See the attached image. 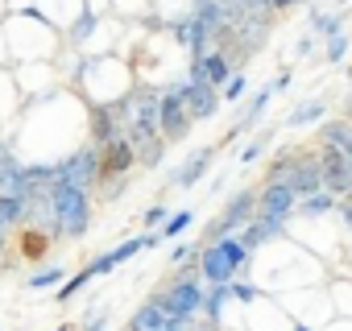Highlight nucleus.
<instances>
[{"mask_svg":"<svg viewBox=\"0 0 352 331\" xmlns=\"http://www.w3.org/2000/svg\"><path fill=\"white\" fill-rule=\"evenodd\" d=\"M50 212H54V232L58 236H71V240H83L87 228H91V191L83 187H71V183H54L50 187Z\"/></svg>","mask_w":352,"mask_h":331,"instance_id":"f257e3e1","label":"nucleus"},{"mask_svg":"<svg viewBox=\"0 0 352 331\" xmlns=\"http://www.w3.org/2000/svg\"><path fill=\"white\" fill-rule=\"evenodd\" d=\"M204 298H208V286L195 277V273H174V282L157 294V302L174 315V319H199L204 315Z\"/></svg>","mask_w":352,"mask_h":331,"instance_id":"f03ea898","label":"nucleus"},{"mask_svg":"<svg viewBox=\"0 0 352 331\" xmlns=\"http://www.w3.org/2000/svg\"><path fill=\"white\" fill-rule=\"evenodd\" d=\"M54 183H71V187L96 191L100 187V145H83L67 161H58L54 166Z\"/></svg>","mask_w":352,"mask_h":331,"instance_id":"7ed1b4c3","label":"nucleus"},{"mask_svg":"<svg viewBox=\"0 0 352 331\" xmlns=\"http://www.w3.org/2000/svg\"><path fill=\"white\" fill-rule=\"evenodd\" d=\"M157 128H162L166 141H183V137H187V128H191V112H187L183 79L162 91V100H157Z\"/></svg>","mask_w":352,"mask_h":331,"instance_id":"20e7f679","label":"nucleus"},{"mask_svg":"<svg viewBox=\"0 0 352 331\" xmlns=\"http://www.w3.org/2000/svg\"><path fill=\"white\" fill-rule=\"evenodd\" d=\"M298 212V195L286 187V183H265L257 191V220L274 224V228H286V220Z\"/></svg>","mask_w":352,"mask_h":331,"instance_id":"39448f33","label":"nucleus"},{"mask_svg":"<svg viewBox=\"0 0 352 331\" xmlns=\"http://www.w3.org/2000/svg\"><path fill=\"white\" fill-rule=\"evenodd\" d=\"M133 166H137V149H133V141H129L124 133L112 137L108 145H100V183L129 179V174H133Z\"/></svg>","mask_w":352,"mask_h":331,"instance_id":"423d86ee","label":"nucleus"},{"mask_svg":"<svg viewBox=\"0 0 352 331\" xmlns=\"http://www.w3.org/2000/svg\"><path fill=\"white\" fill-rule=\"evenodd\" d=\"M253 216H257V191H236V195L224 203L220 220L208 228V240H216V236H232V232H236V228H245Z\"/></svg>","mask_w":352,"mask_h":331,"instance_id":"0eeeda50","label":"nucleus"},{"mask_svg":"<svg viewBox=\"0 0 352 331\" xmlns=\"http://www.w3.org/2000/svg\"><path fill=\"white\" fill-rule=\"evenodd\" d=\"M319 161H323V187L331 191V195H352V161H348V153L344 149H336V145H319Z\"/></svg>","mask_w":352,"mask_h":331,"instance_id":"6e6552de","label":"nucleus"},{"mask_svg":"<svg viewBox=\"0 0 352 331\" xmlns=\"http://www.w3.org/2000/svg\"><path fill=\"white\" fill-rule=\"evenodd\" d=\"M183 91H187V112H191V120H212L216 112H220V87H212L208 79H183Z\"/></svg>","mask_w":352,"mask_h":331,"instance_id":"1a4fd4ad","label":"nucleus"},{"mask_svg":"<svg viewBox=\"0 0 352 331\" xmlns=\"http://www.w3.org/2000/svg\"><path fill=\"white\" fill-rule=\"evenodd\" d=\"M199 273H204L208 286H216V282H236V277H241V269L220 253L216 240H204V249H199Z\"/></svg>","mask_w":352,"mask_h":331,"instance_id":"9d476101","label":"nucleus"},{"mask_svg":"<svg viewBox=\"0 0 352 331\" xmlns=\"http://www.w3.org/2000/svg\"><path fill=\"white\" fill-rule=\"evenodd\" d=\"M286 187H290L298 199H302V195L323 191V161H319V153H315V157H298V161H294V170H290Z\"/></svg>","mask_w":352,"mask_h":331,"instance_id":"9b49d317","label":"nucleus"},{"mask_svg":"<svg viewBox=\"0 0 352 331\" xmlns=\"http://www.w3.org/2000/svg\"><path fill=\"white\" fill-rule=\"evenodd\" d=\"M87 133H91V145H108L112 137L124 133V124L112 116L108 104H91V112H87Z\"/></svg>","mask_w":352,"mask_h":331,"instance_id":"f8f14e48","label":"nucleus"},{"mask_svg":"<svg viewBox=\"0 0 352 331\" xmlns=\"http://www.w3.org/2000/svg\"><path fill=\"white\" fill-rule=\"evenodd\" d=\"M30 203L25 195H0V236H13L21 224H30Z\"/></svg>","mask_w":352,"mask_h":331,"instance_id":"ddd939ff","label":"nucleus"},{"mask_svg":"<svg viewBox=\"0 0 352 331\" xmlns=\"http://www.w3.org/2000/svg\"><path fill=\"white\" fill-rule=\"evenodd\" d=\"M170 319H174V315H170V310L157 302V294H153V298H145V302L133 310V319H129V331H162Z\"/></svg>","mask_w":352,"mask_h":331,"instance_id":"4468645a","label":"nucleus"},{"mask_svg":"<svg viewBox=\"0 0 352 331\" xmlns=\"http://www.w3.org/2000/svg\"><path fill=\"white\" fill-rule=\"evenodd\" d=\"M199 67H204V79H208L212 87H224V83L236 75V62H232L228 50H208V54L199 58Z\"/></svg>","mask_w":352,"mask_h":331,"instance_id":"2eb2a0df","label":"nucleus"},{"mask_svg":"<svg viewBox=\"0 0 352 331\" xmlns=\"http://www.w3.org/2000/svg\"><path fill=\"white\" fill-rule=\"evenodd\" d=\"M331 212H340V195H331V191L323 187V191H315V195H302L294 216H307V220H315V216H331Z\"/></svg>","mask_w":352,"mask_h":331,"instance_id":"dca6fc26","label":"nucleus"},{"mask_svg":"<svg viewBox=\"0 0 352 331\" xmlns=\"http://www.w3.org/2000/svg\"><path fill=\"white\" fill-rule=\"evenodd\" d=\"M278 236H282V228H274V224H265V220H257V216L241 228V240H245V249H249V253L265 249V244H270V240H278Z\"/></svg>","mask_w":352,"mask_h":331,"instance_id":"f3484780","label":"nucleus"},{"mask_svg":"<svg viewBox=\"0 0 352 331\" xmlns=\"http://www.w3.org/2000/svg\"><path fill=\"white\" fill-rule=\"evenodd\" d=\"M228 302H232V282H216V286H208V298H204V319H208V323H220Z\"/></svg>","mask_w":352,"mask_h":331,"instance_id":"a211bd4d","label":"nucleus"},{"mask_svg":"<svg viewBox=\"0 0 352 331\" xmlns=\"http://www.w3.org/2000/svg\"><path fill=\"white\" fill-rule=\"evenodd\" d=\"M212 157H216L212 149H199V153H195V157H191V161L183 166V170L174 174V183H179V187H195V183H199V179H204V174L212 170Z\"/></svg>","mask_w":352,"mask_h":331,"instance_id":"6ab92c4d","label":"nucleus"},{"mask_svg":"<svg viewBox=\"0 0 352 331\" xmlns=\"http://www.w3.org/2000/svg\"><path fill=\"white\" fill-rule=\"evenodd\" d=\"M307 17H311V30H315V38L323 42V38H331L340 25H344V13H323L319 5H311L307 9Z\"/></svg>","mask_w":352,"mask_h":331,"instance_id":"aec40b11","label":"nucleus"},{"mask_svg":"<svg viewBox=\"0 0 352 331\" xmlns=\"http://www.w3.org/2000/svg\"><path fill=\"white\" fill-rule=\"evenodd\" d=\"M323 112H327V104H323V100H307V104H298V108L286 116V128H302V124H315V120H323Z\"/></svg>","mask_w":352,"mask_h":331,"instance_id":"412c9836","label":"nucleus"},{"mask_svg":"<svg viewBox=\"0 0 352 331\" xmlns=\"http://www.w3.org/2000/svg\"><path fill=\"white\" fill-rule=\"evenodd\" d=\"M67 282V265H46V269H34L25 277L30 290H50V286H63Z\"/></svg>","mask_w":352,"mask_h":331,"instance_id":"4be33fe9","label":"nucleus"},{"mask_svg":"<svg viewBox=\"0 0 352 331\" xmlns=\"http://www.w3.org/2000/svg\"><path fill=\"white\" fill-rule=\"evenodd\" d=\"M348 42H352V34L340 25L331 38H323V58H327L331 67H336V62H344V54H348Z\"/></svg>","mask_w":352,"mask_h":331,"instance_id":"5701e85b","label":"nucleus"},{"mask_svg":"<svg viewBox=\"0 0 352 331\" xmlns=\"http://www.w3.org/2000/svg\"><path fill=\"white\" fill-rule=\"evenodd\" d=\"M216 244H220V253H224L236 269H245V265H249V257H253V253L245 249V240H241V236H216Z\"/></svg>","mask_w":352,"mask_h":331,"instance_id":"b1692460","label":"nucleus"},{"mask_svg":"<svg viewBox=\"0 0 352 331\" xmlns=\"http://www.w3.org/2000/svg\"><path fill=\"white\" fill-rule=\"evenodd\" d=\"M191 224H195V216H191V212H170V216H166V224H162L157 232H162V240H179Z\"/></svg>","mask_w":352,"mask_h":331,"instance_id":"393cba45","label":"nucleus"},{"mask_svg":"<svg viewBox=\"0 0 352 331\" xmlns=\"http://www.w3.org/2000/svg\"><path fill=\"white\" fill-rule=\"evenodd\" d=\"M270 100H274V91H270V87H265V91H257V95H253V104H249V108H245V116H241V128H249V124H257V120L265 116V108H270Z\"/></svg>","mask_w":352,"mask_h":331,"instance_id":"a878e982","label":"nucleus"},{"mask_svg":"<svg viewBox=\"0 0 352 331\" xmlns=\"http://www.w3.org/2000/svg\"><path fill=\"white\" fill-rule=\"evenodd\" d=\"M294 161H298V153H278L274 166H270V174H265V183H286L290 170H294Z\"/></svg>","mask_w":352,"mask_h":331,"instance_id":"bb28decb","label":"nucleus"},{"mask_svg":"<svg viewBox=\"0 0 352 331\" xmlns=\"http://www.w3.org/2000/svg\"><path fill=\"white\" fill-rule=\"evenodd\" d=\"M162 153H166V137L153 141V145H145V149H137V166H145V170H157V166H162Z\"/></svg>","mask_w":352,"mask_h":331,"instance_id":"cd10ccee","label":"nucleus"},{"mask_svg":"<svg viewBox=\"0 0 352 331\" xmlns=\"http://www.w3.org/2000/svg\"><path fill=\"white\" fill-rule=\"evenodd\" d=\"M245 87H249V79H245V75L236 71V75H232V79H228V83L220 87V100H224V104H241V95H245Z\"/></svg>","mask_w":352,"mask_h":331,"instance_id":"c85d7f7f","label":"nucleus"},{"mask_svg":"<svg viewBox=\"0 0 352 331\" xmlns=\"http://www.w3.org/2000/svg\"><path fill=\"white\" fill-rule=\"evenodd\" d=\"M87 282H91V277H87V269H79L75 277H67V282L58 286V298H54V302H71V298H75V294H79Z\"/></svg>","mask_w":352,"mask_h":331,"instance_id":"c756f323","label":"nucleus"},{"mask_svg":"<svg viewBox=\"0 0 352 331\" xmlns=\"http://www.w3.org/2000/svg\"><path fill=\"white\" fill-rule=\"evenodd\" d=\"M91 30H96V13H83V17H79V25L71 30V46H83V42L91 38Z\"/></svg>","mask_w":352,"mask_h":331,"instance_id":"7c9ffc66","label":"nucleus"},{"mask_svg":"<svg viewBox=\"0 0 352 331\" xmlns=\"http://www.w3.org/2000/svg\"><path fill=\"white\" fill-rule=\"evenodd\" d=\"M232 298H236V302H245V306H253V302H257V298H261V290H257V286H249V282H241V277H236V282H232Z\"/></svg>","mask_w":352,"mask_h":331,"instance_id":"2f4dec72","label":"nucleus"},{"mask_svg":"<svg viewBox=\"0 0 352 331\" xmlns=\"http://www.w3.org/2000/svg\"><path fill=\"white\" fill-rule=\"evenodd\" d=\"M204 249V244H199ZM199 249L195 244H174V253H170V265H183V261H199Z\"/></svg>","mask_w":352,"mask_h":331,"instance_id":"473e14b6","label":"nucleus"},{"mask_svg":"<svg viewBox=\"0 0 352 331\" xmlns=\"http://www.w3.org/2000/svg\"><path fill=\"white\" fill-rule=\"evenodd\" d=\"M166 216H170V207H166V203L145 207V224H149V228H162V224H166Z\"/></svg>","mask_w":352,"mask_h":331,"instance_id":"72a5a7b5","label":"nucleus"},{"mask_svg":"<svg viewBox=\"0 0 352 331\" xmlns=\"http://www.w3.org/2000/svg\"><path fill=\"white\" fill-rule=\"evenodd\" d=\"M108 327V310H91V319H83V331H104Z\"/></svg>","mask_w":352,"mask_h":331,"instance_id":"f704fd0d","label":"nucleus"},{"mask_svg":"<svg viewBox=\"0 0 352 331\" xmlns=\"http://www.w3.org/2000/svg\"><path fill=\"white\" fill-rule=\"evenodd\" d=\"M261 145H265V137H261V141H253V145H245V149H241V166H249V161L261 153Z\"/></svg>","mask_w":352,"mask_h":331,"instance_id":"c9c22d12","label":"nucleus"},{"mask_svg":"<svg viewBox=\"0 0 352 331\" xmlns=\"http://www.w3.org/2000/svg\"><path fill=\"white\" fill-rule=\"evenodd\" d=\"M162 331H195V319H170Z\"/></svg>","mask_w":352,"mask_h":331,"instance_id":"e433bc0d","label":"nucleus"},{"mask_svg":"<svg viewBox=\"0 0 352 331\" xmlns=\"http://www.w3.org/2000/svg\"><path fill=\"white\" fill-rule=\"evenodd\" d=\"M290 83H294V75H290V71H282V75H274V83H270V91H286Z\"/></svg>","mask_w":352,"mask_h":331,"instance_id":"4c0bfd02","label":"nucleus"},{"mask_svg":"<svg viewBox=\"0 0 352 331\" xmlns=\"http://www.w3.org/2000/svg\"><path fill=\"white\" fill-rule=\"evenodd\" d=\"M5 261H9V236H0V269H5Z\"/></svg>","mask_w":352,"mask_h":331,"instance_id":"58836bf2","label":"nucleus"},{"mask_svg":"<svg viewBox=\"0 0 352 331\" xmlns=\"http://www.w3.org/2000/svg\"><path fill=\"white\" fill-rule=\"evenodd\" d=\"M311 46H315V34L311 38H298V54H311Z\"/></svg>","mask_w":352,"mask_h":331,"instance_id":"ea45409f","label":"nucleus"},{"mask_svg":"<svg viewBox=\"0 0 352 331\" xmlns=\"http://www.w3.org/2000/svg\"><path fill=\"white\" fill-rule=\"evenodd\" d=\"M294 331H311V327H294Z\"/></svg>","mask_w":352,"mask_h":331,"instance_id":"a19ab883","label":"nucleus"},{"mask_svg":"<svg viewBox=\"0 0 352 331\" xmlns=\"http://www.w3.org/2000/svg\"><path fill=\"white\" fill-rule=\"evenodd\" d=\"M58 331H75V327H58Z\"/></svg>","mask_w":352,"mask_h":331,"instance_id":"79ce46f5","label":"nucleus"},{"mask_svg":"<svg viewBox=\"0 0 352 331\" xmlns=\"http://www.w3.org/2000/svg\"><path fill=\"white\" fill-rule=\"evenodd\" d=\"M348 95H352V87H348Z\"/></svg>","mask_w":352,"mask_h":331,"instance_id":"37998d69","label":"nucleus"},{"mask_svg":"<svg viewBox=\"0 0 352 331\" xmlns=\"http://www.w3.org/2000/svg\"><path fill=\"white\" fill-rule=\"evenodd\" d=\"M348 161H352V153H348Z\"/></svg>","mask_w":352,"mask_h":331,"instance_id":"c03bdc74","label":"nucleus"},{"mask_svg":"<svg viewBox=\"0 0 352 331\" xmlns=\"http://www.w3.org/2000/svg\"><path fill=\"white\" fill-rule=\"evenodd\" d=\"M0 331H5V327H0Z\"/></svg>","mask_w":352,"mask_h":331,"instance_id":"a18cd8bd","label":"nucleus"}]
</instances>
